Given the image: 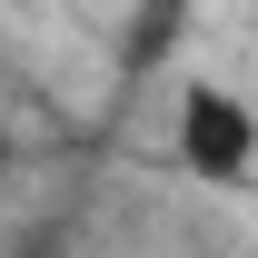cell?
Returning <instances> with one entry per match:
<instances>
[{"mask_svg": "<svg viewBox=\"0 0 258 258\" xmlns=\"http://www.w3.org/2000/svg\"><path fill=\"white\" fill-rule=\"evenodd\" d=\"M169 149H179V169L209 179V189H248V169H258V109L228 90V80H199V90H179Z\"/></svg>", "mask_w": 258, "mask_h": 258, "instance_id": "1", "label": "cell"}]
</instances>
